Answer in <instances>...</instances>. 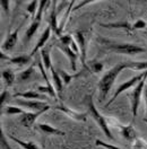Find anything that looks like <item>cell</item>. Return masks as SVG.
<instances>
[{
  "label": "cell",
  "mask_w": 147,
  "mask_h": 149,
  "mask_svg": "<svg viewBox=\"0 0 147 149\" xmlns=\"http://www.w3.org/2000/svg\"><path fill=\"white\" fill-rule=\"evenodd\" d=\"M144 97L145 100H147V86H145V89H144Z\"/></svg>",
  "instance_id": "cell-38"
},
{
  "label": "cell",
  "mask_w": 147,
  "mask_h": 149,
  "mask_svg": "<svg viewBox=\"0 0 147 149\" xmlns=\"http://www.w3.org/2000/svg\"><path fill=\"white\" fill-rule=\"evenodd\" d=\"M9 138L13 140V141L17 142L19 146L24 149H42V148H40L34 141H23V140L18 139V138H16V137H14V136H9Z\"/></svg>",
  "instance_id": "cell-23"
},
{
  "label": "cell",
  "mask_w": 147,
  "mask_h": 149,
  "mask_svg": "<svg viewBox=\"0 0 147 149\" xmlns=\"http://www.w3.org/2000/svg\"><path fill=\"white\" fill-rule=\"evenodd\" d=\"M55 110H58V111L64 113L66 115H68L69 118H71V119L75 120V121H86V119H87V114H86V113L74 111V110H71V109H69L68 106L64 105L62 103H59L58 105H55Z\"/></svg>",
  "instance_id": "cell-10"
},
{
  "label": "cell",
  "mask_w": 147,
  "mask_h": 149,
  "mask_svg": "<svg viewBox=\"0 0 147 149\" xmlns=\"http://www.w3.org/2000/svg\"><path fill=\"white\" fill-rule=\"evenodd\" d=\"M145 102H146V121H147V100H145Z\"/></svg>",
  "instance_id": "cell-39"
},
{
  "label": "cell",
  "mask_w": 147,
  "mask_h": 149,
  "mask_svg": "<svg viewBox=\"0 0 147 149\" xmlns=\"http://www.w3.org/2000/svg\"><path fill=\"white\" fill-rule=\"evenodd\" d=\"M51 47H43L41 50V56H42V62L46 68V70H50L52 68V63H51V53H50Z\"/></svg>",
  "instance_id": "cell-21"
},
{
  "label": "cell",
  "mask_w": 147,
  "mask_h": 149,
  "mask_svg": "<svg viewBox=\"0 0 147 149\" xmlns=\"http://www.w3.org/2000/svg\"><path fill=\"white\" fill-rule=\"evenodd\" d=\"M51 32H52V28L50 27V26H48V27L44 29V32L41 34V36H40V38H38V41H37L35 47L32 50L31 56H33L35 53H36L37 51H38V50H42V49H43V47L46 45V43L48 42V40L50 38V34H51Z\"/></svg>",
  "instance_id": "cell-14"
},
{
  "label": "cell",
  "mask_w": 147,
  "mask_h": 149,
  "mask_svg": "<svg viewBox=\"0 0 147 149\" xmlns=\"http://www.w3.org/2000/svg\"><path fill=\"white\" fill-rule=\"evenodd\" d=\"M49 26L52 28V32L57 34L58 32V11H57V1H52V9L49 16Z\"/></svg>",
  "instance_id": "cell-17"
},
{
  "label": "cell",
  "mask_w": 147,
  "mask_h": 149,
  "mask_svg": "<svg viewBox=\"0 0 147 149\" xmlns=\"http://www.w3.org/2000/svg\"><path fill=\"white\" fill-rule=\"evenodd\" d=\"M132 26H134V29H140V28H147V24L145 20L138 19V20H136V22L132 24Z\"/></svg>",
  "instance_id": "cell-35"
},
{
  "label": "cell",
  "mask_w": 147,
  "mask_h": 149,
  "mask_svg": "<svg viewBox=\"0 0 147 149\" xmlns=\"http://www.w3.org/2000/svg\"><path fill=\"white\" fill-rule=\"evenodd\" d=\"M0 147H1V149H13L9 146V143H8L7 139H6L5 133H4L2 129H0Z\"/></svg>",
  "instance_id": "cell-31"
},
{
  "label": "cell",
  "mask_w": 147,
  "mask_h": 149,
  "mask_svg": "<svg viewBox=\"0 0 147 149\" xmlns=\"http://www.w3.org/2000/svg\"><path fill=\"white\" fill-rule=\"evenodd\" d=\"M19 27H20V26H19ZM19 27L16 28V29H15L13 33L8 34V36L6 37V40L4 41L2 45H1V49H2V51H7V52H9V51H11V50L15 47L16 43H17V38H18Z\"/></svg>",
  "instance_id": "cell-13"
},
{
  "label": "cell",
  "mask_w": 147,
  "mask_h": 149,
  "mask_svg": "<svg viewBox=\"0 0 147 149\" xmlns=\"http://www.w3.org/2000/svg\"><path fill=\"white\" fill-rule=\"evenodd\" d=\"M50 70H51V74H52L53 87H55L57 94L60 96V95H61V93H62V91H64V87H62V84H64V83H62V79H61V77L59 76L58 71H57V69H55L53 65H52V68H51Z\"/></svg>",
  "instance_id": "cell-18"
},
{
  "label": "cell",
  "mask_w": 147,
  "mask_h": 149,
  "mask_svg": "<svg viewBox=\"0 0 147 149\" xmlns=\"http://www.w3.org/2000/svg\"><path fill=\"white\" fill-rule=\"evenodd\" d=\"M147 79V74L143 78L141 81H139L134 91L130 93V101H131V112H132V116L136 118L138 113V109H139V104H140V98H141V95L144 93V89H145V81Z\"/></svg>",
  "instance_id": "cell-5"
},
{
  "label": "cell",
  "mask_w": 147,
  "mask_h": 149,
  "mask_svg": "<svg viewBox=\"0 0 147 149\" xmlns=\"http://www.w3.org/2000/svg\"><path fill=\"white\" fill-rule=\"evenodd\" d=\"M24 113L25 112L18 106H7L6 109L1 110V114H6V115H17V114H24Z\"/></svg>",
  "instance_id": "cell-26"
},
{
  "label": "cell",
  "mask_w": 147,
  "mask_h": 149,
  "mask_svg": "<svg viewBox=\"0 0 147 149\" xmlns=\"http://www.w3.org/2000/svg\"><path fill=\"white\" fill-rule=\"evenodd\" d=\"M35 74V68L34 65L28 67L27 69L23 70L22 72L17 74V81L18 83H23V81H27L28 79H32V77Z\"/></svg>",
  "instance_id": "cell-20"
},
{
  "label": "cell",
  "mask_w": 147,
  "mask_h": 149,
  "mask_svg": "<svg viewBox=\"0 0 147 149\" xmlns=\"http://www.w3.org/2000/svg\"><path fill=\"white\" fill-rule=\"evenodd\" d=\"M37 6H40V2L38 1H32V2H29L27 6V11L33 16V17H35L37 14V11H38V7Z\"/></svg>",
  "instance_id": "cell-30"
},
{
  "label": "cell",
  "mask_w": 147,
  "mask_h": 149,
  "mask_svg": "<svg viewBox=\"0 0 147 149\" xmlns=\"http://www.w3.org/2000/svg\"><path fill=\"white\" fill-rule=\"evenodd\" d=\"M8 98H9L8 91H2L1 92V96H0V107H1V110L4 109V105H5V103L8 101Z\"/></svg>",
  "instance_id": "cell-33"
},
{
  "label": "cell",
  "mask_w": 147,
  "mask_h": 149,
  "mask_svg": "<svg viewBox=\"0 0 147 149\" xmlns=\"http://www.w3.org/2000/svg\"><path fill=\"white\" fill-rule=\"evenodd\" d=\"M13 103L17 104L19 106L27 107L32 111H43V110H50V105L46 104L43 101H33V100H25V98H16L14 100Z\"/></svg>",
  "instance_id": "cell-9"
},
{
  "label": "cell",
  "mask_w": 147,
  "mask_h": 149,
  "mask_svg": "<svg viewBox=\"0 0 147 149\" xmlns=\"http://www.w3.org/2000/svg\"><path fill=\"white\" fill-rule=\"evenodd\" d=\"M87 68L90 70H92L93 72H101L103 70V68H104V65H103L102 62L97 61V60H92V61H90L87 63Z\"/></svg>",
  "instance_id": "cell-27"
},
{
  "label": "cell",
  "mask_w": 147,
  "mask_h": 149,
  "mask_svg": "<svg viewBox=\"0 0 147 149\" xmlns=\"http://www.w3.org/2000/svg\"><path fill=\"white\" fill-rule=\"evenodd\" d=\"M146 33H147V29H146Z\"/></svg>",
  "instance_id": "cell-40"
},
{
  "label": "cell",
  "mask_w": 147,
  "mask_h": 149,
  "mask_svg": "<svg viewBox=\"0 0 147 149\" xmlns=\"http://www.w3.org/2000/svg\"><path fill=\"white\" fill-rule=\"evenodd\" d=\"M128 68L134 69V70H147V61H121L114 67H112L110 70H108L102 76V78L99 81L100 101H103L106 98L118 74Z\"/></svg>",
  "instance_id": "cell-1"
},
{
  "label": "cell",
  "mask_w": 147,
  "mask_h": 149,
  "mask_svg": "<svg viewBox=\"0 0 147 149\" xmlns=\"http://www.w3.org/2000/svg\"><path fill=\"white\" fill-rule=\"evenodd\" d=\"M106 122L108 124H112L113 127L118 128L120 131V134L128 141H134L135 139H137V132L135 130V128L131 125V124H128V125H125L122 123H120L119 121H117L116 119H112V118H108L106 119Z\"/></svg>",
  "instance_id": "cell-6"
},
{
  "label": "cell",
  "mask_w": 147,
  "mask_h": 149,
  "mask_svg": "<svg viewBox=\"0 0 147 149\" xmlns=\"http://www.w3.org/2000/svg\"><path fill=\"white\" fill-rule=\"evenodd\" d=\"M57 71H58L59 76L61 77V79H62V83H64V85L70 84V83H71V80H73L74 78H78V77H79V76L82 74V72H80V74H68V72H66L64 69H61V68L57 69Z\"/></svg>",
  "instance_id": "cell-24"
},
{
  "label": "cell",
  "mask_w": 147,
  "mask_h": 149,
  "mask_svg": "<svg viewBox=\"0 0 147 149\" xmlns=\"http://www.w3.org/2000/svg\"><path fill=\"white\" fill-rule=\"evenodd\" d=\"M102 27L105 28H123L126 31H134L132 24L129 22H117V23H108V24H100Z\"/></svg>",
  "instance_id": "cell-19"
},
{
  "label": "cell",
  "mask_w": 147,
  "mask_h": 149,
  "mask_svg": "<svg viewBox=\"0 0 147 149\" xmlns=\"http://www.w3.org/2000/svg\"><path fill=\"white\" fill-rule=\"evenodd\" d=\"M37 130H40L41 132L46 133V134H50V136H64V131L59 130L55 127H52L51 124H48V123H38L36 125Z\"/></svg>",
  "instance_id": "cell-15"
},
{
  "label": "cell",
  "mask_w": 147,
  "mask_h": 149,
  "mask_svg": "<svg viewBox=\"0 0 147 149\" xmlns=\"http://www.w3.org/2000/svg\"><path fill=\"white\" fill-rule=\"evenodd\" d=\"M74 37L71 35H62V36L59 37V42L61 43V44H64L66 47H70V44H71V42H73Z\"/></svg>",
  "instance_id": "cell-32"
},
{
  "label": "cell",
  "mask_w": 147,
  "mask_h": 149,
  "mask_svg": "<svg viewBox=\"0 0 147 149\" xmlns=\"http://www.w3.org/2000/svg\"><path fill=\"white\" fill-rule=\"evenodd\" d=\"M1 76H2V79L5 80V83L7 86H11V85L15 83V79H16V76L15 74L10 70V69H5L1 71Z\"/></svg>",
  "instance_id": "cell-25"
},
{
  "label": "cell",
  "mask_w": 147,
  "mask_h": 149,
  "mask_svg": "<svg viewBox=\"0 0 147 149\" xmlns=\"http://www.w3.org/2000/svg\"><path fill=\"white\" fill-rule=\"evenodd\" d=\"M32 60V56L31 54H23V56H15V58H11L10 59V63L17 65V67H22V65H25L29 63Z\"/></svg>",
  "instance_id": "cell-22"
},
{
  "label": "cell",
  "mask_w": 147,
  "mask_h": 149,
  "mask_svg": "<svg viewBox=\"0 0 147 149\" xmlns=\"http://www.w3.org/2000/svg\"><path fill=\"white\" fill-rule=\"evenodd\" d=\"M84 104L85 106L87 107V112H88V115L92 116V119L94 121L97 123V125L102 129V131L104 132V134L106 136V138L110 140H113V136L111 133L110 129H109V124L106 122V119L102 115L100 112L97 111V109L95 107V104H94V101H93V95H86L84 97Z\"/></svg>",
  "instance_id": "cell-3"
},
{
  "label": "cell",
  "mask_w": 147,
  "mask_h": 149,
  "mask_svg": "<svg viewBox=\"0 0 147 149\" xmlns=\"http://www.w3.org/2000/svg\"><path fill=\"white\" fill-rule=\"evenodd\" d=\"M146 74H147V70H145L144 72H140V74H137V76L132 77L131 79L127 80L126 83H123V84L120 85L119 87L117 88V91H116V93H114V95H113V97L111 98L109 102L106 103V105H105V106H109L110 104H112V103H113L116 100H117V98H118V96H119L120 94H122L123 92H126V91L130 89L131 87H135V86H136L139 81H141V80H143V78H144Z\"/></svg>",
  "instance_id": "cell-7"
},
{
  "label": "cell",
  "mask_w": 147,
  "mask_h": 149,
  "mask_svg": "<svg viewBox=\"0 0 147 149\" xmlns=\"http://www.w3.org/2000/svg\"><path fill=\"white\" fill-rule=\"evenodd\" d=\"M95 143H96V146H101V147H104V148H106V149H121V148H119V147H117V146H113V145H110V143L103 142V141L100 139H96Z\"/></svg>",
  "instance_id": "cell-34"
},
{
  "label": "cell",
  "mask_w": 147,
  "mask_h": 149,
  "mask_svg": "<svg viewBox=\"0 0 147 149\" xmlns=\"http://www.w3.org/2000/svg\"><path fill=\"white\" fill-rule=\"evenodd\" d=\"M15 97H22L25 100H33V101H46V97L43 94L38 93V92H34V91H28V92H24V93H17L14 95Z\"/></svg>",
  "instance_id": "cell-16"
},
{
  "label": "cell",
  "mask_w": 147,
  "mask_h": 149,
  "mask_svg": "<svg viewBox=\"0 0 147 149\" xmlns=\"http://www.w3.org/2000/svg\"><path fill=\"white\" fill-rule=\"evenodd\" d=\"M37 92L38 93H46V94H49L51 97H57V92H55V87L53 86H38L37 87Z\"/></svg>",
  "instance_id": "cell-28"
},
{
  "label": "cell",
  "mask_w": 147,
  "mask_h": 149,
  "mask_svg": "<svg viewBox=\"0 0 147 149\" xmlns=\"http://www.w3.org/2000/svg\"><path fill=\"white\" fill-rule=\"evenodd\" d=\"M74 38L77 42L79 50H80V62L83 65L84 68H87V60H86V56H87V42L88 38L86 33L83 31H77L74 33Z\"/></svg>",
  "instance_id": "cell-8"
},
{
  "label": "cell",
  "mask_w": 147,
  "mask_h": 149,
  "mask_svg": "<svg viewBox=\"0 0 147 149\" xmlns=\"http://www.w3.org/2000/svg\"><path fill=\"white\" fill-rule=\"evenodd\" d=\"M92 2H95V1H93V0H86V1H82V2H80V3H78L76 7H74L73 11L79 9V8H82L83 6H86V5H88V3H92Z\"/></svg>",
  "instance_id": "cell-37"
},
{
  "label": "cell",
  "mask_w": 147,
  "mask_h": 149,
  "mask_svg": "<svg viewBox=\"0 0 147 149\" xmlns=\"http://www.w3.org/2000/svg\"><path fill=\"white\" fill-rule=\"evenodd\" d=\"M132 149H147V142L141 138H137L132 141Z\"/></svg>",
  "instance_id": "cell-29"
},
{
  "label": "cell",
  "mask_w": 147,
  "mask_h": 149,
  "mask_svg": "<svg viewBox=\"0 0 147 149\" xmlns=\"http://www.w3.org/2000/svg\"><path fill=\"white\" fill-rule=\"evenodd\" d=\"M46 111H49V110H43V111H38V112H25L24 114H22L20 123H22L24 127H26V128H31V127L35 123L37 118H38L40 115H42V114Z\"/></svg>",
  "instance_id": "cell-12"
},
{
  "label": "cell",
  "mask_w": 147,
  "mask_h": 149,
  "mask_svg": "<svg viewBox=\"0 0 147 149\" xmlns=\"http://www.w3.org/2000/svg\"><path fill=\"white\" fill-rule=\"evenodd\" d=\"M57 47H58L59 50H61V52L69 59V61H70V67H71V71L75 72V71L77 70V67H76V65H77V59H80V54L74 52L73 50L70 49V47H66V45L61 44V43H58V44H57Z\"/></svg>",
  "instance_id": "cell-11"
},
{
  "label": "cell",
  "mask_w": 147,
  "mask_h": 149,
  "mask_svg": "<svg viewBox=\"0 0 147 149\" xmlns=\"http://www.w3.org/2000/svg\"><path fill=\"white\" fill-rule=\"evenodd\" d=\"M96 41L103 50L110 51L113 53H118V54L136 56L139 53L147 52L146 47H143L140 45H137V44H132V43H127V42H119V41L111 40L108 37L97 36Z\"/></svg>",
  "instance_id": "cell-2"
},
{
  "label": "cell",
  "mask_w": 147,
  "mask_h": 149,
  "mask_svg": "<svg viewBox=\"0 0 147 149\" xmlns=\"http://www.w3.org/2000/svg\"><path fill=\"white\" fill-rule=\"evenodd\" d=\"M0 3H1L2 9L5 10V13L8 14L9 13V0H1Z\"/></svg>",
  "instance_id": "cell-36"
},
{
  "label": "cell",
  "mask_w": 147,
  "mask_h": 149,
  "mask_svg": "<svg viewBox=\"0 0 147 149\" xmlns=\"http://www.w3.org/2000/svg\"><path fill=\"white\" fill-rule=\"evenodd\" d=\"M50 2L43 0V1H40V6H38V11H37L36 16L34 17L33 22L31 23V25L28 26V28L25 32V36H24V43H28L32 37L34 36V34L36 33L37 28L40 27V24H41V20H42V15H43V11L46 8V6L49 5Z\"/></svg>",
  "instance_id": "cell-4"
}]
</instances>
